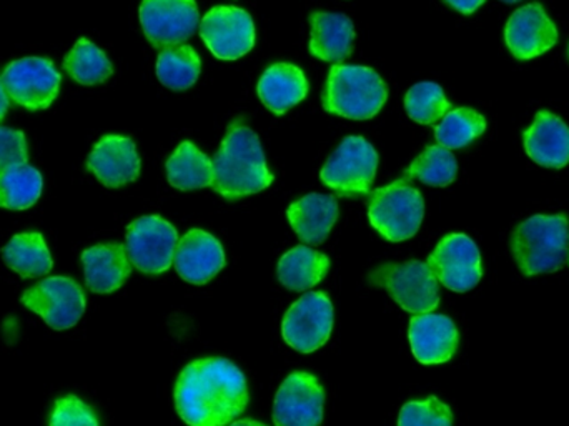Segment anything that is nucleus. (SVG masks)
<instances>
[{"label": "nucleus", "mask_w": 569, "mask_h": 426, "mask_svg": "<svg viewBox=\"0 0 569 426\" xmlns=\"http://www.w3.org/2000/svg\"><path fill=\"white\" fill-rule=\"evenodd\" d=\"M525 150L540 166L563 169L569 162V127L547 110L538 112L525 132Z\"/></svg>", "instance_id": "20"}, {"label": "nucleus", "mask_w": 569, "mask_h": 426, "mask_svg": "<svg viewBox=\"0 0 569 426\" xmlns=\"http://www.w3.org/2000/svg\"><path fill=\"white\" fill-rule=\"evenodd\" d=\"M408 337L415 358L423 365L447 364L457 354L460 341L453 320L433 311L411 318Z\"/></svg>", "instance_id": "19"}, {"label": "nucleus", "mask_w": 569, "mask_h": 426, "mask_svg": "<svg viewBox=\"0 0 569 426\" xmlns=\"http://www.w3.org/2000/svg\"><path fill=\"white\" fill-rule=\"evenodd\" d=\"M49 426H99V420L89 405L69 395L57 400Z\"/></svg>", "instance_id": "35"}, {"label": "nucleus", "mask_w": 569, "mask_h": 426, "mask_svg": "<svg viewBox=\"0 0 569 426\" xmlns=\"http://www.w3.org/2000/svg\"><path fill=\"white\" fill-rule=\"evenodd\" d=\"M179 235L176 227L157 215L137 218L127 228L126 250L130 264L143 274L169 270L176 257Z\"/></svg>", "instance_id": "8"}, {"label": "nucleus", "mask_w": 569, "mask_h": 426, "mask_svg": "<svg viewBox=\"0 0 569 426\" xmlns=\"http://www.w3.org/2000/svg\"><path fill=\"white\" fill-rule=\"evenodd\" d=\"M173 265L183 280L206 285L226 267V251L213 235L196 228L180 238Z\"/></svg>", "instance_id": "17"}, {"label": "nucleus", "mask_w": 569, "mask_h": 426, "mask_svg": "<svg viewBox=\"0 0 569 426\" xmlns=\"http://www.w3.org/2000/svg\"><path fill=\"white\" fill-rule=\"evenodd\" d=\"M288 221L295 234L308 245L327 240L338 218L337 199L321 194H310L288 207Z\"/></svg>", "instance_id": "23"}, {"label": "nucleus", "mask_w": 569, "mask_h": 426, "mask_svg": "<svg viewBox=\"0 0 569 426\" xmlns=\"http://www.w3.org/2000/svg\"><path fill=\"white\" fill-rule=\"evenodd\" d=\"M423 217V197L407 179L375 190L368 202L371 227L390 241L410 240L417 235Z\"/></svg>", "instance_id": "5"}, {"label": "nucleus", "mask_w": 569, "mask_h": 426, "mask_svg": "<svg viewBox=\"0 0 569 426\" xmlns=\"http://www.w3.org/2000/svg\"><path fill=\"white\" fill-rule=\"evenodd\" d=\"M42 186L39 170L27 164L0 170V207L9 210L30 209L39 200Z\"/></svg>", "instance_id": "28"}, {"label": "nucleus", "mask_w": 569, "mask_h": 426, "mask_svg": "<svg viewBox=\"0 0 569 426\" xmlns=\"http://www.w3.org/2000/svg\"><path fill=\"white\" fill-rule=\"evenodd\" d=\"M29 159L27 140L20 130L0 127V170L22 166Z\"/></svg>", "instance_id": "36"}, {"label": "nucleus", "mask_w": 569, "mask_h": 426, "mask_svg": "<svg viewBox=\"0 0 569 426\" xmlns=\"http://www.w3.org/2000/svg\"><path fill=\"white\" fill-rule=\"evenodd\" d=\"M212 164L213 182L210 187L223 199H242L272 186L273 176L267 169L262 143L242 119L230 123Z\"/></svg>", "instance_id": "2"}, {"label": "nucleus", "mask_w": 569, "mask_h": 426, "mask_svg": "<svg viewBox=\"0 0 569 426\" xmlns=\"http://www.w3.org/2000/svg\"><path fill=\"white\" fill-rule=\"evenodd\" d=\"M458 164L453 153L441 146H430L407 170L405 179H418L431 187H447L455 182Z\"/></svg>", "instance_id": "32"}, {"label": "nucleus", "mask_w": 569, "mask_h": 426, "mask_svg": "<svg viewBox=\"0 0 569 426\" xmlns=\"http://www.w3.org/2000/svg\"><path fill=\"white\" fill-rule=\"evenodd\" d=\"M387 99V86L370 67H331L323 92L327 112L351 120L373 119Z\"/></svg>", "instance_id": "4"}, {"label": "nucleus", "mask_w": 569, "mask_h": 426, "mask_svg": "<svg viewBox=\"0 0 569 426\" xmlns=\"http://www.w3.org/2000/svg\"><path fill=\"white\" fill-rule=\"evenodd\" d=\"M328 268H330V258L327 255L300 245L291 248L280 258L277 274H279L280 284L288 290L305 291L320 284L327 277Z\"/></svg>", "instance_id": "25"}, {"label": "nucleus", "mask_w": 569, "mask_h": 426, "mask_svg": "<svg viewBox=\"0 0 569 426\" xmlns=\"http://www.w3.org/2000/svg\"><path fill=\"white\" fill-rule=\"evenodd\" d=\"M368 278L371 285L387 288L390 297L410 314H431L440 304L437 277L423 261L381 265Z\"/></svg>", "instance_id": "6"}, {"label": "nucleus", "mask_w": 569, "mask_h": 426, "mask_svg": "<svg viewBox=\"0 0 569 426\" xmlns=\"http://www.w3.org/2000/svg\"><path fill=\"white\" fill-rule=\"evenodd\" d=\"M428 267L448 290L465 294L481 280V255L477 244L463 234L445 237L428 257Z\"/></svg>", "instance_id": "13"}, {"label": "nucleus", "mask_w": 569, "mask_h": 426, "mask_svg": "<svg viewBox=\"0 0 569 426\" xmlns=\"http://www.w3.org/2000/svg\"><path fill=\"white\" fill-rule=\"evenodd\" d=\"M487 129V120L473 109L448 112L435 129V137L448 150L463 149Z\"/></svg>", "instance_id": "31"}, {"label": "nucleus", "mask_w": 569, "mask_h": 426, "mask_svg": "<svg viewBox=\"0 0 569 426\" xmlns=\"http://www.w3.org/2000/svg\"><path fill=\"white\" fill-rule=\"evenodd\" d=\"M199 29L210 52L222 60L240 59L256 46L252 17L239 7H213Z\"/></svg>", "instance_id": "12"}, {"label": "nucleus", "mask_w": 569, "mask_h": 426, "mask_svg": "<svg viewBox=\"0 0 569 426\" xmlns=\"http://www.w3.org/2000/svg\"><path fill=\"white\" fill-rule=\"evenodd\" d=\"M170 186L179 190L206 189L213 182V164L193 143H180L167 162Z\"/></svg>", "instance_id": "27"}, {"label": "nucleus", "mask_w": 569, "mask_h": 426, "mask_svg": "<svg viewBox=\"0 0 569 426\" xmlns=\"http://www.w3.org/2000/svg\"><path fill=\"white\" fill-rule=\"evenodd\" d=\"M257 92L267 109L277 116H283L307 97L308 82L297 66L276 63L263 72Z\"/></svg>", "instance_id": "24"}, {"label": "nucleus", "mask_w": 569, "mask_h": 426, "mask_svg": "<svg viewBox=\"0 0 569 426\" xmlns=\"http://www.w3.org/2000/svg\"><path fill=\"white\" fill-rule=\"evenodd\" d=\"M86 285L93 294L119 290L132 274V264L122 244L96 245L82 254Z\"/></svg>", "instance_id": "21"}, {"label": "nucleus", "mask_w": 569, "mask_h": 426, "mask_svg": "<svg viewBox=\"0 0 569 426\" xmlns=\"http://www.w3.org/2000/svg\"><path fill=\"white\" fill-rule=\"evenodd\" d=\"M325 392L317 377L295 371L284 378L273 402L276 426H320Z\"/></svg>", "instance_id": "15"}, {"label": "nucleus", "mask_w": 569, "mask_h": 426, "mask_svg": "<svg viewBox=\"0 0 569 426\" xmlns=\"http://www.w3.org/2000/svg\"><path fill=\"white\" fill-rule=\"evenodd\" d=\"M398 426H453L450 407L437 397L410 402L401 408Z\"/></svg>", "instance_id": "34"}, {"label": "nucleus", "mask_w": 569, "mask_h": 426, "mask_svg": "<svg viewBox=\"0 0 569 426\" xmlns=\"http://www.w3.org/2000/svg\"><path fill=\"white\" fill-rule=\"evenodd\" d=\"M23 307L36 311L53 330H67L77 325L86 311L82 288L66 277L46 278L22 295Z\"/></svg>", "instance_id": "11"}, {"label": "nucleus", "mask_w": 569, "mask_h": 426, "mask_svg": "<svg viewBox=\"0 0 569 426\" xmlns=\"http://www.w3.org/2000/svg\"><path fill=\"white\" fill-rule=\"evenodd\" d=\"M7 110H9V97H7L6 89L2 86V79H0V120L6 117Z\"/></svg>", "instance_id": "38"}, {"label": "nucleus", "mask_w": 569, "mask_h": 426, "mask_svg": "<svg viewBox=\"0 0 569 426\" xmlns=\"http://www.w3.org/2000/svg\"><path fill=\"white\" fill-rule=\"evenodd\" d=\"M140 22L153 47L180 46L200 23L196 0H142Z\"/></svg>", "instance_id": "14"}, {"label": "nucleus", "mask_w": 569, "mask_h": 426, "mask_svg": "<svg viewBox=\"0 0 569 426\" xmlns=\"http://www.w3.org/2000/svg\"><path fill=\"white\" fill-rule=\"evenodd\" d=\"M249 405L246 375L227 358L187 365L176 385V408L189 426H227Z\"/></svg>", "instance_id": "1"}, {"label": "nucleus", "mask_w": 569, "mask_h": 426, "mask_svg": "<svg viewBox=\"0 0 569 426\" xmlns=\"http://www.w3.org/2000/svg\"><path fill=\"white\" fill-rule=\"evenodd\" d=\"M310 52L325 62L340 63L353 50V22L343 13L315 12L310 16Z\"/></svg>", "instance_id": "22"}, {"label": "nucleus", "mask_w": 569, "mask_h": 426, "mask_svg": "<svg viewBox=\"0 0 569 426\" xmlns=\"http://www.w3.org/2000/svg\"><path fill=\"white\" fill-rule=\"evenodd\" d=\"M7 267L23 278L43 277L52 270L53 261L42 235L37 231L16 235L2 248Z\"/></svg>", "instance_id": "26"}, {"label": "nucleus", "mask_w": 569, "mask_h": 426, "mask_svg": "<svg viewBox=\"0 0 569 426\" xmlns=\"http://www.w3.org/2000/svg\"><path fill=\"white\" fill-rule=\"evenodd\" d=\"M378 153L363 137H347L321 169L320 179L338 196H361L370 190Z\"/></svg>", "instance_id": "7"}, {"label": "nucleus", "mask_w": 569, "mask_h": 426, "mask_svg": "<svg viewBox=\"0 0 569 426\" xmlns=\"http://www.w3.org/2000/svg\"><path fill=\"white\" fill-rule=\"evenodd\" d=\"M511 251L527 277L560 270L569 254L567 215H535L515 228Z\"/></svg>", "instance_id": "3"}, {"label": "nucleus", "mask_w": 569, "mask_h": 426, "mask_svg": "<svg viewBox=\"0 0 569 426\" xmlns=\"http://www.w3.org/2000/svg\"><path fill=\"white\" fill-rule=\"evenodd\" d=\"M505 40L517 59H533L555 47L558 29L540 3H530L510 17Z\"/></svg>", "instance_id": "16"}, {"label": "nucleus", "mask_w": 569, "mask_h": 426, "mask_svg": "<svg viewBox=\"0 0 569 426\" xmlns=\"http://www.w3.org/2000/svg\"><path fill=\"white\" fill-rule=\"evenodd\" d=\"M333 328V305L323 291L305 294L282 321L284 344L300 354H311L327 344Z\"/></svg>", "instance_id": "9"}, {"label": "nucleus", "mask_w": 569, "mask_h": 426, "mask_svg": "<svg viewBox=\"0 0 569 426\" xmlns=\"http://www.w3.org/2000/svg\"><path fill=\"white\" fill-rule=\"evenodd\" d=\"M230 426H267V425L260 424V422L250 420V418H247V420L233 422V424Z\"/></svg>", "instance_id": "39"}, {"label": "nucleus", "mask_w": 569, "mask_h": 426, "mask_svg": "<svg viewBox=\"0 0 569 426\" xmlns=\"http://www.w3.org/2000/svg\"><path fill=\"white\" fill-rule=\"evenodd\" d=\"M87 169L110 189L136 182L140 176V157L129 137L107 136L93 147Z\"/></svg>", "instance_id": "18"}, {"label": "nucleus", "mask_w": 569, "mask_h": 426, "mask_svg": "<svg viewBox=\"0 0 569 426\" xmlns=\"http://www.w3.org/2000/svg\"><path fill=\"white\" fill-rule=\"evenodd\" d=\"M199 56L190 46L166 47L157 60V77L172 90H187L200 76Z\"/></svg>", "instance_id": "29"}, {"label": "nucleus", "mask_w": 569, "mask_h": 426, "mask_svg": "<svg viewBox=\"0 0 569 426\" xmlns=\"http://www.w3.org/2000/svg\"><path fill=\"white\" fill-rule=\"evenodd\" d=\"M445 2L453 7V9H457L458 12L470 16L478 7L483 6L485 0H445Z\"/></svg>", "instance_id": "37"}, {"label": "nucleus", "mask_w": 569, "mask_h": 426, "mask_svg": "<svg viewBox=\"0 0 569 426\" xmlns=\"http://www.w3.org/2000/svg\"><path fill=\"white\" fill-rule=\"evenodd\" d=\"M67 73L82 86L106 82L113 73L109 57L87 39H80L63 60Z\"/></svg>", "instance_id": "30"}, {"label": "nucleus", "mask_w": 569, "mask_h": 426, "mask_svg": "<svg viewBox=\"0 0 569 426\" xmlns=\"http://www.w3.org/2000/svg\"><path fill=\"white\" fill-rule=\"evenodd\" d=\"M503 2H507V3H515V2H520V0H503Z\"/></svg>", "instance_id": "40"}, {"label": "nucleus", "mask_w": 569, "mask_h": 426, "mask_svg": "<svg viewBox=\"0 0 569 426\" xmlns=\"http://www.w3.org/2000/svg\"><path fill=\"white\" fill-rule=\"evenodd\" d=\"M450 102L438 83L421 82L411 87L405 97V109L415 122L431 126L447 116Z\"/></svg>", "instance_id": "33"}, {"label": "nucleus", "mask_w": 569, "mask_h": 426, "mask_svg": "<svg viewBox=\"0 0 569 426\" xmlns=\"http://www.w3.org/2000/svg\"><path fill=\"white\" fill-rule=\"evenodd\" d=\"M2 86L7 97L29 110L47 109L59 96L60 73L49 59L27 57L9 63Z\"/></svg>", "instance_id": "10"}]
</instances>
